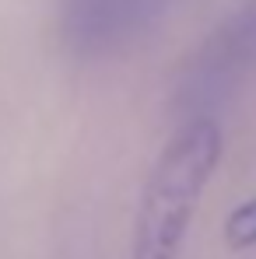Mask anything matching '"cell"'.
<instances>
[{
    "instance_id": "obj_4",
    "label": "cell",
    "mask_w": 256,
    "mask_h": 259,
    "mask_svg": "<svg viewBox=\"0 0 256 259\" xmlns=\"http://www.w3.org/2000/svg\"><path fill=\"white\" fill-rule=\"evenodd\" d=\"M225 238L232 249H253L256 245V200L232 210L228 224H225Z\"/></svg>"
},
{
    "instance_id": "obj_3",
    "label": "cell",
    "mask_w": 256,
    "mask_h": 259,
    "mask_svg": "<svg viewBox=\"0 0 256 259\" xmlns=\"http://www.w3.org/2000/svg\"><path fill=\"white\" fill-rule=\"evenodd\" d=\"M169 0H60L56 32L74 60H102L133 46Z\"/></svg>"
},
{
    "instance_id": "obj_2",
    "label": "cell",
    "mask_w": 256,
    "mask_h": 259,
    "mask_svg": "<svg viewBox=\"0 0 256 259\" xmlns=\"http://www.w3.org/2000/svg\"><path fill=\"white\" fill-rule=\"evenodd\" d=\"M256 70V0H246L235 14H228L200 49L190 56L175 105L190 119H211L217 105H225L242 81Z\"/></svg>"
},
{
    "instance_id": "obj_1",
    "label": "cell",
    "mask_w": 256,
    "mask_h": 259,
    "mask_svg": "<svg viewBox=\"0 0 256 259\" xmlns=\"http://www.w3.org/2000/svg\"><path fill=\"white\" fill-rule=\"evenodd\" d=\"M221 158V133L214 119H190L165 144L148 175L133 224V259H175L186 224L197 210L214 165Z\"/></svg>"
}]
</instances>
